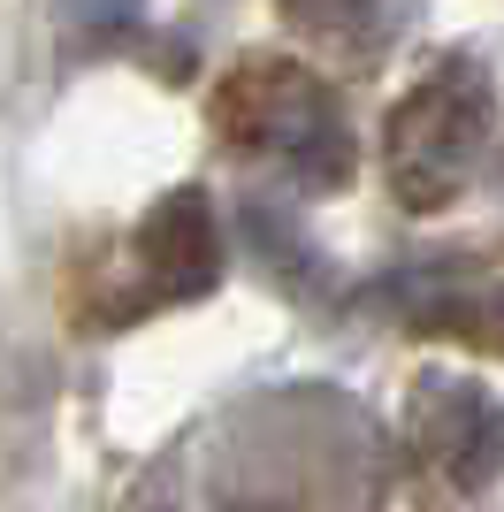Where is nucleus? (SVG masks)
I'll return each mask as SVG.
<instances>
[{"instance_id":"obj_1","label":"nucleus","mask_w":504,"mask_h":512,"mask_svg":"<svg viewBox=\"0 0 504 512\" xmlns=\"http://www.w3.org/2000/svg\"><path fill=\"white\" fill-rule=\"evenodd\" d=\"M214 123L222 138L275 169H291L306 192H336L352 176V130H344V107L321 85L314 69L298 62H245L230 85L214 92Z\"/></svg>"},{"instance_id":"obj_2","label":"nucleus","mask_w":504,"mask_h":512,"mask_svg":"<svg viewBox=\"0 0 504 512\" xmlns=\"http://www.w3.org/2000/svg\"><path fill=\"white\" fill-rule=\"evenodd\" d=\"M489 115H497V85L474 54H451L390 107V184H398L405 207H443L459 199L466 169L489 138Z\"/></svg>"},{"instance_id":"obj_3","label":"nucleus","mask_w":504,"mask_h":512,"mask_svg":"<svg viewBox=\"0 0 504 512\" xmlns=\"http://www.w3.org/2000/svg\"><path fill=\"white\" fill-rule=\"evenodd\" d=\"M138 268H146V291L168 306L207 299L222 283V222L199 184H176L168 199H153V214L138 222Z\"/></svg>"},{"instance_id":"obj_4","label":"nucleus","mask_w":504,"mask_h":512,"mask_svg":"<svg viewBox=\"0 0 504 512\" xmlns=\"http://www.w3.org/2000/svg\"><path fill=\"white\" fill-rule=\"evenodd\" d=\"M413 444H420V459H436L459 490L489 482V467H497V406H489V390L459 383V375H428V383H420V406H413Z\"/></svg>"},{"instance_id":"obj_5","label":"nucleus","mask_w":504,"mask_h":512,"mask_svg":"<svg viewBox=\"0 0 504 512\" xmlns=\"http://www.w3.org/2000/svg\"><path fill=\"white\" fill-rule=\"evenodd\" d=\"M283 8H291L306 31H352V23L367 16L375 0H283Z\"/></svg>"},{"instance_id":"obj_6","label":"nucleus","mask_w":504,"mask_h":512,"mask_svg":"<svg viewBox=\"0 0 504 512\" xmlns=\"http://www.w3.org/2000/svg\"><path fill=\"white\" fill-rule=\"evenodd\" d=\"M69 16L92 23V31H123V23L138 16V0H69Z\"/></svg>"}]
</instances>
